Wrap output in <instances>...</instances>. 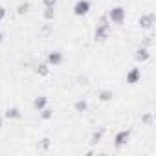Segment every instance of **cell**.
Instances as JSON below:
<instances>
[{
  "label": "cell",
  "mask_w": 156,
  "mask_h": 156,
  "mask_svg": "<svg viewBox=\"0 0 156 156\" xmlns=\"http://www.w3.org/2000/svg\"><path fill=\"white\" fill-rule=\"evenodd\" d=\"M28 9H30V4L28 2H22V4L17 6V15H24V13H28Z\"/></svg>",
  "instance_id": "obj_17"
},
{
  "label": "cell",
  "mask_w": 156,
  "mask_h": 156,
  "mask_svg": "<svg viewBox=\"0 0 156 156\" xmlns=\"http://www.w3.org/2000/svg\"><path fill=\"white\" fill-rule=\"evenodd\" d=\"M129 140H130V129H123V130L116 132V136H114V147L116 149H121V147L127 145Z\"/></svg>",
  "instance_id": "obj_4"
},
{
  "label": "cell",
  "mask_w": 156,
  "mask_h": 156,
  "mask_svg": "<svg viewBox=\"0 0 156 156\" xmlns=\"http://www.w3.org/2000/svg\"><path fill=\"white\" fill-rule=\"evenodd\" d=\"M108 35H110V24H108V19L103 17L101 22L98 24L96 31H94V39H96V41H107Z\"/></svg>",
  "instance_id": "obj_2"
},
{
  "label": "cell",
  "mask_w": 156,
  "mask_h": 156,
  "mask_svg": "<svg viewBox=\"0 0 156 156\" xmlns=\"http://www.w3.org/2000/svg\"><path fill=\"white\" fill-rule=\"evenodd\" d=\"M103 134H105V129H99V130H94V132H92V136H90V145H98V143L101 141V138H103Z\"/></svg>",
  "instance_id": "obj_13"
},
{
  "label": "cell",
  "mask_w": 156,
  "mask_h": 156,
  "mask_svg": "<svg viewBox=\"0 0 156 156\" xmlns=\"http://www.w3.org/2000/svg\"><path fill=\"white\" fill-rule=\"evenodd\" d=\"M90 0H77V2L73 4V15L75 17H85V15H88V11H90Z\"/></svg>",
  "instance_id": "obj_3"
},
{
  "label": "cell",
  "mask_w": 156,
  "mask_h": 156,
  "mask_svg": "<svg viewBox=\"0 0 156 156\" xmlns=\"http://www.w3.org/2000/svg\"><path fill=\"white\" fill-rule=\"evenodd\" d=\"M107 19L110 20V24H118V26H121V24L125 22V19H127L125 8H123V6H114V8H110L108 13H107Z\"/></svg>",
  "instance_id": "obj_1"
},
{
  "label": "cell",
  "mask_w": 156,
  "mask_h": 156,
  "mask_svg": "<svg viewBox=\"0 0 156 156\" xmlns=\"http://www.w3.org/2000/svg\"><path fill=\"white\" fill-rule=\"evenodd\" d=\"M35 72H37L39 75H48V73H50V66H48V62H39V64L35 66Z\"/></svg>",
  "instance_id": "obj_14"
},
{
  "label": "cell",
  "mask_w": 156,
  "mask_h": 156,
  "mask_svg": "<svg viewBox=\"0 0 156 156\" xmlns=\"http://www.w3.org/2000/svg\"><path fill=\"white\" fill-rule=\"evenodd\" d=\"M50 31H51V26H44V28H42V33H44V35H48Z\"/></svg>",
  "instance_id": "obj_22"
},
{
  "label": "cell",
  "mask_w": 156,
  "mask_h": 156,
  "mask_svg": "<svg viewBox=\"0 0 156 156\" xmlns=\"http://www.w3.org/2000/svg\"><path fill=\"white\" fill-rule=\"evenodd\" d=\"M42 17H44V20H53L55 19V8H44V11H42Z\"/></svg>",
  "instance_id": "obj_15"
},
{
  "label": "cell",
  "mask_w": 156,
  "mask_h": 156,
  "mask_svg": "<svg viewBox=\"0 0 156 156\" xmlns=\"http://www.w3.org/2000/svg\"><path fill=\"white\" fill-rule=\"evenodd\" d=\"M141 121L147 123V125H151V123H152V114H145V116L141 118Z\"/></svg>",
  "instance_id": "obj_19"
},
{
  "label": "cell",
  "mask_w": 156,
  "mask_h": 156,
  "mask_svg": "<svg viewBox=\"0 0 156 156\" xmlns=\"http://www.w3.org/2000/svg\"><path fill=\"white\" fill-rule=\"evenodd\" d=\"M73 108H75V112H87L88 110V101L87 99H77L75 101V105H73Z\"/></svg>",
  "instance_id": "obj_12"
},
{
  "label": "cell",
  "mask_w": 156,
  "mask_h": 156,
  "mask_svg": "<svg viewBox=\"0 0 156 156\" xmlns=\"http://www.w3.org/2000/svg\"><path fill=\"white\" fill-rule=\"evenodd\" d=\"M46 107H48V98H46V96H39V98L33 99V108H35V110L41 112V110L46 108Z\"/></svg>",
  "instance_id": "obj_10"
},
{
  "label": "cell",
  "mask_w": 156,
  "mask_h": 156,
  "mask_svg": "<svg viewBox=\"0 0 156 156\" xmlns=\"http://www.w3.org/2000/svg\"><path fill=\"white\" fill-rule=\"evenodd\" d=\"M98 98H99V101L107 103V101H110V99L114 98V92H112V90H108V88H103V90H99V92H98Z\"/></svg>",
  "instance_id": "obj_11"
},
{
  "label": "cell",
  "mask_w": 156,
  "mask_h": 156,
  "mask_svg": "<svg viewBox=\"0 0 156 156\" xmlns=\"http://www.w3.org/2000/svg\"><path fill=\"white\" fill-rule=\"evenodd\" d=\"M4 19H6V8L0 6V20H4Z\"/></svg>",
  "instance_id": "obj_21"
},
{
  "label": "cell",
  "mask_w": 156,
  "mask_h": 156,
  "mask_svg": "<svg viewBox=\"0 0 156 156\" xmlns=\"http://www.w3.org/2000/svg\"><path fill=\"white\" fill-rule=\"evenodd\" d=\"M138 24H140L141 30H151V28L154 26V15H152V13H145V15H141V17L138 19Z\"/></svg>",
  "instance_id": "obj_7"
},
{
  "label": "cell",
  "mask_w": 156,
  "mask_h": 156,
  "mask_svg": "<svg viewBox=\"0 0 156 156\" xmlns=\"http://www.w3.org/2000/svg\"><path fill=\"white\" fill-rule=\"evenodd\" d=\"M141 81V70L140 68H130L127 72V83L129 85H138Z\"/></svg>",
  "instance_id": "obj_8"
},
{
  "label": "cell",
  "mask_w": 156,
  "mask_h": 156,
  "mask_svg": "<svg viewBox=\"0 0 156 156\" xmlns=\"http://www.w3.org/2000/svg\"><path fill=\"white\" fill-rule=\"evenodd\" d=\"M2 41H4V33H0V44H2Z\"/></svg>",
  "instance_id": "obj_23"
},
{
  "label": "cell",
  "mask_w": 156,
  "mask_h": 156,
  "mask_svg": "<svg viewBox=\"0 0 156 156\" xmlns=\"http://www.w3.org/2000/svg\"><path fill=\"white\" fill-rule=\"evenodd\" d=\"M44 8H55L57 6V0H42Z\"/></svg>",
  "instance_id": "obj_18"
},
{
  "label": "cell",
  "mask_w": 156,
  "mask_h": 156,
  "mask_svg": "<svg viewBox=\"0 0 156 156\" xmlns=\"http://www.w3.org/2000/svg\"><path fill=\"white\" fill-rule=\"evenodd\" d=\"M4 118L6 119H20L22 118V112L19 107H9L6 112H4Z\"/></svg>",
  "instance_id": "obj_9"
},
{
  "label": "cell",
  "mask_w": 156,
  "mask_h": 156,
  "mask_svg": "<svg viewBox=\"0 0 156 156\" xmlns=\"http://www.w3.org/2000/svg\"><path fill=\"white\" fill-rule=\"evenodd\" d=\"M41 118H42L44 121H48V119H51V118H53V108H50V107H46V108H42V110H41Z\"/></svg>",
  "instance_id": "obj_16"
},
{
  "label": "cell",
  "mask_w": 156,
  "mask_h": 156,
  "mask_svg": "<svg viewBox=\"0 0 156 156\" xmlns=\"http://www.w3.org/2000/svg\"><path fill=\"white\" fill-rule=\"evenodd\" d=\"M62 61H64V55H62V51H59V50H51V51L46 53V62H48V66H59Z\"/></svg>",
  "instance_id": "obj_5"
},
{
  "label": "cell",
  "mask_w": 156,
  "mask_h": 156,
  "mask_svg": "<svg viewBox=\"0 0 156 156\" xmlns=\"http://www.w3.org/2000/svg\"><path fill=\"white\" fill-rule=\"evenodd\" d=\"M134 59H136V62H147L151 59V50L147 46H140L134 51Z\"/></svg>",
  "instance_id": "obj_6"
},
{
  "label": "cell",
  "mask_w": 156,
  "mask_h": 156,
  "mask_svg": "<svg viewBox=\"0 0 156 156\" xmlns=\"http://www.w3.org/2000/svg\"><path fill=\"white\" fill-rule=\"evenodd\" d=\"M42 149H48L50 147V138H42V143H41Z\"/></svg>",
  "instance_id": "obj_20"
}]
</instances>
